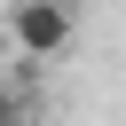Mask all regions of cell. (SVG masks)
<instances>
[{
  "label": "cell",
  "instance_id": "obj_1",
  "mask_svg": "<svg viewBox=\"0 0 126 126\" xmlns=\"http://www.w3.org/2000/svg\"><path fill=\"white\" fill-rule=\"evenodd\" d=\"M71 39H79V8H71V0H16V8H8V47H16V55L55 63Z\"/></svg>",
  "mask_w": 126,
  "mask_h": 126
},
{
  "label": "cell",
  "instance_id": "obj_2",
  "mask_svg": "<svg viewBox=\"0 0 126 126\" xmlns=\"http://www.w3.org/2000/svg\"><path fill=\"white\" fill-rule=\"evenodd\" d=\"M0 126H24V102H16V87H0Z\"/></svg>",
  "mask_w": 126,
  "mask_h": 126
}]
</instances>
